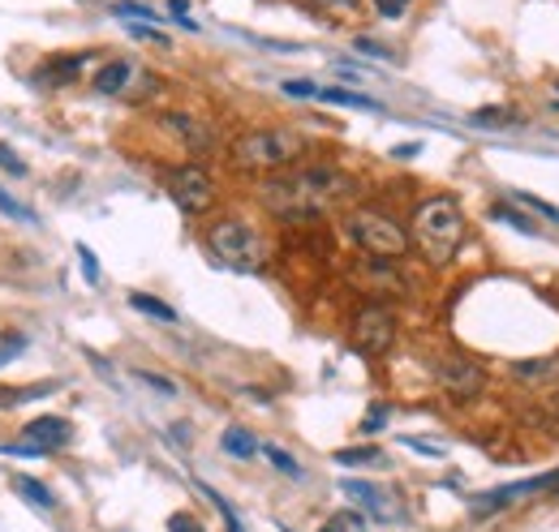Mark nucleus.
I'll return each instance as SVG.
<instances>
[{"mask_svg":"<svg viewBox=\"0 0 559 532\" xmlns=\"http://www.w3.org/2000/svg\"><path fill=\"white\" fill-rule=\"evenodd\" d=\"M349 190L353 181L332 164H301V168L293 164V168H284V172L263 181L259 198L280 219H310V215L332 210Z\"/></svg>","mask_w":559,"mask_h":532,"instance_id":"1","label":"nucleus"},{"mask_svg":"<svg viewBox=\"0 0 559 532\" xmlns=\"http://www.w3.org/2000/svg\"><path fill=\"white\" fill-rule=\"evenodd\" d=\"M465 241V210L448 194H435L414 210V245L435 266H448Z\"/></svg>","mask_w":559,"mask_h":532,"instance_id":"2","label":"nucleus"},{"mask_svg":"<svg viewBox=\"0 0 559 532\" xmlns=\"http://www.w3.org/2000/svg\"><path fill=\"white\" fill-rule=\"evenodd\" d=\"M301 155H306V137L297 130H250L233 137L228 146V164L237 172H267V177L293 168Z\"/></svg>","mask_w":559,"mask_h":532,"instance_id":"3","label":"nucleus"},{"mask_svg":"<svg viewBox=\"0 0 559 532\" xmlns=\"http://www.w3.org/2000/svg\"><path fill=\"white\" fill-rule=\"evenodd\" d=\"M207 254L215 258L219 266H228V270H241V275H254V270H263L267 266V241L246 223V219H215L207 228Z\"/></svg>","mask_w":559,"mask_h":532,"instance_id":"4","label":"nucleus"},{"mask_svg":"<svg viewBox=\"0 0 559 532\" xmlns=\"http://www.w3.org/2000/svg\"><path fill=\"white\" fill-rule=\"evenodd\" d=\"M349 237L361 254H370L374 263H396L409 254V232L383 215V210H353L349 215Z\"/></svg>","mask_w":559,"mask_h":532,"instance_id":"5","label":"nucleus"},{"mask_svg":"<svg viewBox=\"0 0 559 532\" xmlns=\"http://www.w3.org/2000/svg\"><path fill=\"white\" fill-rule=\"evenodd\" d=\"M435 383L443 387V396L469 403L487 391V370H483V361H474L465 352H443V356H435Z\"/></svg>","mask_w":559,"mask_h":532,"instance_id":"6","label":"nucleus"},{"mask_svg":"<svg viewBox=\"0 0 559 532\" xmlns=\"http://www.w3.org/2000/svg\"><path fill=\"white\" fill-rule=\"evenodd\" d=\"M164 190H168V198L177 202L186 215H207L211 206H215V181H211L207 168H199V164L168 168L164 172Z\"/></svg>","mask_w":559,"mask_h":532,"instance_id":"7","label":"nucleus"},{"mask_svg":"<svg viewBox=\"0 0 559 532\" xmlns=\"http://www.w3.org/2000/svg\"><path fill=\"white\" fill-rule=\"evenodd\" d=\"M353 348L361 356H383L396 343V314L388 305H361L353 314Z\"/></svg>","mask_w":559,"mask_h":532,"instance_id":"8","label":"nucleus"},{"mask_svg":"<svg viewBox=\"0 0 559 532\" xmlns=\"http://www.w3.org/2000/svg\"><path fill=\"white\" fill-rule=\"evenodd\" d=\"M70 438H73V425L66 416H39V421H31L22 430V443L4 447V456H48V451L66 447Z\"/></svg>","mask_w":559,"mask_h":532,"instance_id":"9","label":"nucleus"},{"mask_svg":"<svg viewBox=\"0 0 559 532\" xmlns=\"http://www.w3.org/2000/svg\"><path fill=\"white\" fill-rule=\"evenodd\" d=\"M525 494H543V481H538V476H530V481H516V485L487 489V494H478V498L469 503V511H474V516H495V511H503V507L521 503Z\"/></svg>","mask_w":559,"mask_h":532,"instance_id":"10","label":"nucleus"},{"mask_svg":"<svg viewBox=\"0 0 559 532\" xmlns=\"http://www.w3.org/2000/svg\"><path fill=\"white\" fill-rule=\"evenodd\" d=\"M345 494L357 498L374 520H383V524H392V520H401V503L388 494V489H379V485H370V481H345Z\"/></svg>","mask_w":559,"mask_h":532,"instance_id":"11","label":"nucleus"},{"mask_svg":"<svg viewBox=\"0 0 559 532\" xmlns=\"http://www.w3.org/2000/svg\"><path fill=\"white\" fill-rule=\"evenodd\" d=\"M159 121H164V130H173L181 142H186V150H190V155H207L211 142H215L207 125H203L199 117H190V112H164Z\"/></svg>","mask_w":559,"mask_h":532,"instance_id":"12","label":"nucleus"},{"mask_svg":"<svg viewBox=\"0 0 559 532\" xmlns=\"http://www.w3.org/2000/svg\"><path fill=\"white\" fill-rule=\"evenodd\" d=\"M86 61H91V52H78V57H66V61H52V65H44L39 73H35V82H44V86H66V82H73V77L86 69Z\"/></svg>","mask_w":559,"mask_h":532,"instance_id":"13","label":"nucleus"},{"mask_svg":"<svg viewBox=\"0 0 559 532\" xmlns=\"http://www.w3.org/2000/svg\"><path fill=\"white\" fill-rule=\"evenodd\" d=\"M130 77H134V65H130V61H108V65L95 73L91 86H95L99 95H121V90L130 86Z\"/></svg>","mask_w":559,"mask_h":532,"instance_id":"14","label":"nucleus"},{"mask_svg":"<svg viewBox=\"0 0 559 532\" xmlns=\"http://www.w3.org/2000/svg\"><path fill=\"white\" fill-rule=\"evenodd\" d=\"M314 99H323V104H341V108H357V112H383V104H379V99L357 95V90H341V86H319V95H314Z\"/></svg>","mask_w":559,"mask_h":532,"instance_id":"15","label":"nucleus"},{"mask_svg":"<svg viewBox=\"0 0 559 532\" xmlns=\"http://www.w3.org/2000/svg\"><path fill=\"white\" fill-rule=\"evenodd\" d=\"M13 489H17L31 507H39V511H57V498H52V489H48L44 481H35V476L17 472V476H13Z\"/></svg>","mask_w":559,"mask_h":532,"instance_id":"16","label":"nucleus"},{"mask_svg":"<svg viewBox=\"0 0 559 532\" xmlns=\"http://www.w3.org/2000/svg\"><path fill=\"white\" fill-rule=\"evenodd\" d=\"M559 374L556 356H543V361H512V378L521 383H551Z\"/></svg>","mask_w":559,"mask_h":532,"instance_id":"17","label":"nucleus"},{"mask_svg":"<svg viewBox=\"0 0 559 532\" xmlns=\"http://www.w3.org/2000/svg\"><path fill=\"white\" fill-rule=\"evenodd\" d=\"M219 447H224L228 456H237V460H254V456H259V443H254L246 430H224Z\"/></svg>","mask_w":559,"mask_h":532,"instance_id":"18","label":"nucleus"},{"mask_svg":"<svg viewBox=\"0 0 559 532\" xmlns=\"http://www.w3.org/2000/svg\"><path fill=\"white\" fill-rule=\"evenodd\" d=\"M130 305H134L139 314L159 318V323H177V310H173V305H164V301H155V297H146V292H134V297H130Z\"/></svg>","mask_w":559,"mask_h":532,"instance_id":"19","label":"nucleus"},{"mask_svg":"<svg viewBox=\"0 0 559 532\" xmlns=\"http://www.w3.org/2000/svg\"><path fill=\"white\" fill-rule=\"evenodd\" d=\"M336 464H383V451L379 447H349V451H336Z\"/></svg>","mask_w":559,"mask_h":532,"instance_id":"20","label":"nucleus"},{"mask_svg":"<svg viewBox=\"0 0 559 532\" xmlns=\"http://www.w3.org/2000/svg\"><path fill=\"white\" fill-rule=\"evenodd\" d=\"M310 4L328 17H357L361 13V0H310Z\"/></svg>","mask_w":559,"mask_h":532,"instance_id":"21","label":"nucleus"},{"mask_svg":"<svg viewBox=\"0 0 559 532\" xmlns=\"http://www.w3.org/2000/svg\"><path fill=\"white\" fill-rule=\"evenodd\" d=\"M512 202H521V206H530L534 215H543V219H551V223H559V206H551V202L534 198V194H525V190H512Z\"/></svg>","mask_w":559,"mask_h":532,"instance_id":"22","label":"nucleus"},{"mask_svg":"<svg viewBox=\"0 0 559 532\" xmlns=\"http://www.w3.org/2000/svg\"><path fill=\"white\" fill-rule=\"evenodd\" d=\"M199 489H203V494H207L211 503H215V511L224 516V524H228V532H246V529H241V516H237V511L228 507V498H219V494H215L211 485H199Z\"/></svg>","mask_w":559,"mask_h":532,"instance_id":"23","label":"nucleus"},{"mask_svg":"<svg viewBox=\"0 0 559 532\" xmlns=\"http://www.w3.org/2000/svg\"><path fill=\"white\" fill-rule=\"evenodd\" d=\"M490 215H495V219H503V223H512V228H516V232H525V237H538V228H534V223H530V219H525L521 210H508V206H495Z\"/></svg>","mask_w":559,"mask_h":532,"instance_id":"24","label":"nucleus"},{"mask_svg":"<svg viewBox=\"0 0 559 532\" xmlns=\"http://www.w3.org/2000/svg\"><path fill=\"white\" fill-rule=\"evenodd\" d=\"M134 378H139V383H146V387H155V391H159L164 399L177 396V383H173V378H164V374H151V370H134Z\"/></svg>","mask_w":559,"mask_h":532,"instance_id":"25","label":"nucleus"},{"mask_svg":"<svg viewBox=\"0 0 559 532\" xmlns=\"http://www.w3.org/2000/svg\"><path fill=\"white\" fill-rule=\"evenodd\" d=\"M263 456H267V460H272V464L284 472V476H301V464H297L288 451H280V447H272V443H267V447H263Z\"/></svg>","mask_w":559,"mask_h":532,"instance_id":"26","label":"nucleus"},{"mask_svg":"<svg viewBox=\"0 0 559 532\" xmlns=\"http://www.w3.org/2000/svg\"><path fill=\"white\" fill-rule=\"evenodd\" d=\"M0 215H9V219H22V223H35V210H31V206H22L17 198H9L4 190H0Z\"/></svg>","mask_w":559,"mask_h":532,"instance_id":"27","label":"nucleus"},{"mask_svg":"<svg viewBox=\"0 0 559 532\" xmlns=\"http://www.w3.org/2000/svg\"><path fill=\"white\" fill-rule=\"evenodd\" d=\"M280 90H284V95H293V99H314V95H319V86H314V82H306V77H293V82H284Z\"/></svg>","mask_w":559,"mask_h":532,"instance_id":"28","label":"nucleus"},{"mask_svg":"<svg viewBox=\"0 0 559 532\" xmlns=\"http://www.w3.org/2000/svg\"><path fill=\"white\" fill-rule=\"evenodd\" d=\"M78 263H82V275H86V283H99V263H95L91 245H78Z\"/></svg>","mask_w":559,"mask_h":532,"instance_id":"29","label":"nucleus"},{"mask_svg":"<svg viewBox=\"0 0 559 532\" xmlns=\"http://www.w3.org/2000/svg\"><path fill=\"white\" fill-rule=\"evenodd\" d=\"M0 168H4V172H13V177H26V164H22V159H17V150H13V146H4V142H0Z\"/></svg>","mask_w":559,"mask_h":532,"instance_id":"30","label":"nucleus"},{"mask_svg":"<svg viewBox=\"0 0 559 532\" xmlns=\"http://www.w3.org/2000/svg\"><path fill=\"white\" fill-rule=\"evenodd\" d=\"M388 22H396V17H405V9H409V0H370Z\"/></svg>","mask_w":559,"mask_h":532,"instance_id":"31","label":"nucleus"},{"mask_svg":"<svg viewBox=\"0 0 559 532\" xmlns=\"http://www.w3.org/2000/svg\"><path fill=\"white\" fill-rule=\"evenodd\" d=\"M357 52H366V57H374V61H392V52H388L383 44H374V39H357Z\"/></svg>","mask_w":559,"mask_h":532,"instance_id":"32","label":"nucleus"},{"mask_svg":"<svg viewBox=\"0 0 559 532\" xmlns=\"http://www.w3.org/2000/svg\"><path fill=\"white\" fill-rule=\"evenodd\" d=\"M130 35H139V39H151V44H159V48H168V35H159L155 26H139V22H134V26H130Z\"/></svg>","mask_w":559,"mask_h":532,"instance_id":"33","label":"nucleus"},{"mask_svg":"<svg viewBox=\"0 0 559 532\" xmlns=\"http://www.w3.org/2000/svg\"><path fill=\"white\" fill-rule=\"evenodd\" d=\"M168 532H203V524H199L194 516H173V520H168Z\"/></svg>","mask_w":559,"mask_h":532,"instance_id":"34","label":"nucleus"},{"mask_svg":"<svg viewBox=\"0 0 559 532\" xmlns=\"http://www.w3.org/2000/svg\"><path fill=\"white\" fill-rule=\"evenodd\" d=\"M508 112L503 108H483V112H474V125H499Z\"/></svg>","mask_w":559,"mask_h":532,"instance_id":"35","label":"nucleus"},{"mask_svg":"<svg viewBox=\"0 0 559 532\" xmlns=\"http://www.w3.org/2000/svg\"><path fill=\"white\" fill-rule=\"evenodd\" d=\"M383 416H388V408H374V412L366 416V425H361V434H379V425H383Z\"/></svg>","mask_w":559,"mask_h":532,"instance_id":"36","label":"nucleus"},{"mask_svg":"<svg viewBox=\"0 0 559 532\" xmlns=\"http://www.w3.org/2000/svg\"><path fill=\"white\" fill-rule=\"evenodd\" d=\"M543 481V494H559V472H547V476H538Z\"/></svg>","mask_w":559,"mask_h":532,"instance_id":"37","label":"nucleus"},{"mask_svg":"<svg viewBox=\"0 0 559 532\" xmlns=\"http://www.w3.org/2000/svg\"><path fill=\"white\" fill-rule=\"evenodd\" d=\"M392 155H396V159H414V155H418V142H409V146H396Z\"/></svg>","mask_w":559,"mask_h":532,"instance_id":"38","label":"nucleus"},{"mask_svg":"<svg viewBox=\"0 0 559 532\" xmlns=\"http://www.w3.org/2000/svg\"><path fill=\"white\" fill-rule=\"evenodd\" d=\"M17 348H22V339H4V343H0V365H4V356L17 352Z\"/></svg>","mask_w":559,"mask_h":532,"instance_id":"39","label":"nucleus"},{"mask_svg":"<svg viewBox=\"0 0 559 532\" xmlns=\"http://www.w3.org/2000/svg\"><path fill=\"white\" fill-rule=\"evenodd\" d=\"M319 532H349V524H345V520L336 516V520H328V524H323V529H319Z\"/></svg>","mask_w":559,"mask_h":532,"instance_id":"40","label":"nucleus"}]
</instances>
